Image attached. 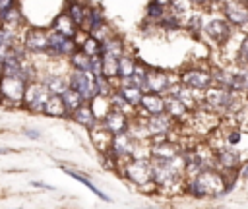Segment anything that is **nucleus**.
<instances>
[{"mask_svg":"<svg viewBox=\"0 0 248 209\" xmlns=\"http://www.w3.org/2000/svg\"><path fill=\"white\" fill-rule=\"evenodd\" d=\"M188 192L196 197H217L225 192V178L211 168H203L194 176Z\"/></svg>","mask_w":248,"mask_h":209,"instance_id":"f257e3e1","label":"nucleus"},{"mask_svg":"<svg viewBox=\"0 0 248 209\" xmlns=\"http://www.w3.org/2000/svg\"><path fill=\"white\" fill-rule=\"evenodd\" d=\"M85 54H89V56H97V54H101V41H97L95 37H87L83 43H81V46H79Z\"/></svg>","mask_w":248,"mask_h":209,"instance_id":"72a5a7b5","label":"nucleus"},{"mask_svg":"<svg viewBox=\"0 0 248 209\" xmlns=\"http://www.w3.org/2000/svg\"><path fill=\"white\" fill-rule=\"evenodd\" d=\"M155 4H159V6H163V8H169V4H170V0H153Z\"/></svg>","mask_w":248,"mask_h":209,"instance_id":"c03bdc74","label":"nucleus"},{"mask_svg":"<svg viewBox=\"0 0 248 209\" xmlns=\"http://www.w3.org/2000/svg\"><path fill=\"white\" fill-rule=\"evenodd\" d=\"M41 81L45 83V87L48 89L50 95H62L70 87L68 75H62V74H46Z\"/></svg>","mask_w":248,"mask_h":209,"instance_id":"aec40b11","label":"nucleus"},{"mask_svg":"<svg viewBox=\"0 0 248 209\" xmlns=\"http://www.w3.org/2000/svg\"><path fill=\"white\" fill-rule=\"evenodd\" d=\"M78 48L74 37H66L54 29L48 31V48H46V56L50 58H62V56H70L74 50Z\"/></svg>","mask_w":248,"mask_h":209,"instance_id":"0eeeda50","label":"nucleus"},{"mask_svg":"<svg viewBox=\"0 0 248 209\" xmlns=\"http://www.w3.org/2000/svg\"><path fill=\"white\" fill-rule=\"evenodd\" d=\"M134 68H136V62L130 58V56H120L118 58V75L124 79V77H130L134 74Z\"/></svg>","mask_w":248,"mask_h":209,"instance_id":"473e14b6","label":"nucleus"},{"mask_svg":"<svg viewBox=\"0 0 248 209\" xmlns=\"http://www.w3.org/2000/svg\"><path fill=\"white\" fill-rule=\"evenodd\" d=\"M134 149H136V141H134L132 134L130 132H120V134L112 135L108 153L116 159H124V157H134Z\"/></svg>","mask_w":248,"mask_h":209,"instance_id":"9b49d317","label":"nucleus"},{"mask_svg":"<svg viewBox=\"0 0 248 209\" xmlns=\"http://www.w3.org/2000/svg\"><path fill=\"white\" fill-rule=\"evenodd\" d=\"M205 104L211 110H219V112H234L240 108V101H238V91L227 89L223 85L217 87H207L205 89Z\"/></svg>","mask_w":248,"mask_h":209,"instance_id":"7ed1b4c3","label":"nucleus"},{"mask_svg":"<svg viewBox=\"0 0 248 209\" xmlns=\"http://www.w3.org/2000/svg\"><path fill=\"white\" fill-rule=\"evenodd\" d=\"M180 155V149L176 143H172L170 139L167 137H161L153 143L151 147V157L153 159H161V161H169V159H174Z\"/></svg>","mask_w":248,"mask_h":209,"instance_id":"dca6fc26","label":"nucleus"},{"mask_svg":"<svg viewBox=\"0 0 248 209\" xmlns=\"http://www.w3.org/2000/svg\"><path fill=\"white\" fill-rule=\"evenodd\" d=\"M8 153H12L10 147H0V155H8Z\"/></svg>","mask_w":248,"mask_h":209,"instance_id":"a18cd8bd","label":"nucleus"},{"mask_svg":"<svg viewBox=\"0 0 248 209\" xmlns=\"http://www.w3.org/2000/svg\"><path fill=\"white\" fill-rule=\"evenodd\" d=\"M48 97H50V93L43 81H39V79L29 81L25 85V93H23V108H27L31 112H43Z\"/></svg>","mask_w":248,"mask_h":209,"instance_id":"423d86ee","label":"nucleus"},{"mask_svg":"<svg viewBox=\"0 0 248 209\" xmlns=\"http://www.w3.org/2000/svg\"><path fill=\"white\" fill-rule=\"evenodd\" d=\"M52 29L58 31V33H62V35H66V37H76V33H78V25L74 23V19L66 12H62V14H58L54 17Z\"/></svg>","mask_w":248,"mask_h":209,"instance_id":"4be33fe9","label":"nucleus"},{"mask_svg":"<svg viewBox=\"0 0 248 209\" xmlns=\"http://www.w3.org/2000/svg\"><path fill=\"white\" fill-rule=\"evenodd\" d=\"M23 21H25V19H23V14L19 12L17 4L0 14V25L8 27V29H12V31H17V29L23 25Z\"/></svg>","mask_w":248,"mask_h":209,"instance_id":"412c9836","label":"nucleus"},{"mask_svg":"<svg viewBox=\"0 0 248 209\" xmlns=\"http://www.w3.org/2000/svg\"><path fill=\"white\" fill-rule=\"evenodd\" d=\"M165 112L170 114L174 120H180V118H184V116L188 114V108H186L174 95H170V97L165 99Z\"/></svg>","mask_w":248,"mask_h":209,"instance_id":"bb28decb","label":"nucleus"},{"mask_svg":"<svg viewBox=\"0 0 248 209\" xmlns=\"http://www.w3.org/2000/svg\"><path fill=\"white\" fill-rule=\"evenodd\" d=\"M151 166H153V184H159V186H172V184L180 182V178L186 170L184 155H178L169 161L155 159L151 163Z\"/></svg>","mask_w":248,"mask_h":209,"instance_id":"f03ea898","label":"nucleus"},{"mask_svg":"<svg viewBox=\"0 0 248 209\" xmlns=\"http://www.w3.org/2000/svg\"><path fill=\"white\" fill-rule=\"evenodd\" d=\"M21 43H23V46H25L27 52L45 54L46 48H48V31L46 29H41V27H29L23 33Z\"/></svg>","mask_w":248,"mask_h":209,"instance_id":"1a4fd4ad","label":"nucleus"},{"mask_svg":"<svg viewBox=\"0 0 248 209\" xmlns=\"http://www.w3.org/2000/svg\"><path fill=\"white\" fill-rule=\"evenodd\" d=\"M165 10H167V8H163V6L155 4V2H151V4L147 6V17H151V19H159V17L165 14Z\"/></svg>","mask_w":248,"mask_h":209,"instance_id":"e433bc0d","label":"nucleus"},{"mask_svg":"<svg viewBox=\"0 0 248 209\" xmlns=\"http://www.w3.org/2000/svg\"><path fill=\"white\" fill-rule=\"evenodd\" d=\"M64 170H66L70 176H74L76 180H79L81 184H85V186H87V188H89L93 194H97L101 199H108V195H107V194H103V192H101V190H99V188H97V186H95V184H93V182H91L87 176H83V174H79V172H76V170H70V168H64Z\"/></svg>","mask_w":248,"mask_h":209,"instance_id":"2f4dec72","label":"nucleus"},{"mask_svg":"<svg viewBox=\"0 0 248 209\" xmlns=\"http://www.w3.org/2000/svg\"><path fill=\"white\" fill-rule=\"evenodd\" d=\"M172 116L167 112H159V114H149L145 126H147V134L151 137H167L170 128H172Z\"/></svg>","mask_w":248,"mask_h":209,"instance_id":"f8f14e48","label":"nucleus"},{"mask_svg":"<svg viewBox=\"0 0 248 209\" xmlns=\"http://www.w3.org/2000/svg\"><path fill=\"white\" fill-rule=\"evenodd\" d=\"M170 85L172 79L165 70H147V91L163 95L170 89Z\"/></svg>","mask_w":248,"mask_h":209,"instance_id":"2eb2a0df","label":"nucleus"},{"mask_svg":"<svg viewBox=\"0 0 248 209\" xmlns=\"http://www.w3.org/2000/svg\"><path fill=\"white\" fill-rule=\"evenodd\" d=\"M25 81L19 75H2L0 77V95L2 103H8L10 106H23V93H25Z\"/></svg>","mask_w":248,"mask_h":209,"instance_id":"20e7f679","label":"nucleus"},{"mask_svg":"<svg viewBox=\"0 0 248 209\" xmlns=\"http://www.w3.org/2000/svg\"><path fill=\"white\" fill-rule=\"evenodd\" d=\"M72 19H74V23L78 25V27H81L83 25V21H85V17H87V6H83L81 2H78V0H72V2H68V6H66V10H64Z\"/></svg>","mask_w":248,"mask_h":209,"instance_id":"393cba45","label":"nucleus"},{"mask_svg":"<svg viewBox=\"0 0 248 209\" xmlns=\"http://www.w3.org/2000/svg\"><path fill=\"white\" fill-rule=\"evenodd\" d=\"M190 4H192V6L202 8V6H207V4H209V0H190Z\"/></svg>","mask_w":248,"mask_h":209,"instance_id":"37998d69","label":"nucleus"},{"mask_svg":"<svg viewBox=\"0 0 248 209\" xmlns=\"http://www.w3.org/2000/svg\"><path fill=\"white\" fill-rule=\"evenodd\" d=\"M16 4H17L16 0H0V14H2V12H6L8 8L16 6Z\"/></svg>","mask_w":248,"mask_h":209,"instance_id":"79ce46f5","label":"nucleus"},{"mask_svg":"<svg viewBox=\"0 0 248 209\" xmlns=\"http://www.w3.org/2000/svg\"><path fill=\"white\" fill-rule=\"evenodd\" d=\"M23 134H25L29 139H39V137H41V132H39V130H33V128H23Z\"/></svg>","mask_w":248,"mask_h":209,"instance_id":"a19ab883","label":"nucleus"},{"mask_svg":"<svg viewBox=\"0 0 248 209\" xmlns=\"http://www.w3.org/2000/svg\"><path fill=\"white\" fill-rule=\"evenodd\" d=\"M89 33H91V37H95L97 41H101V43H103L105 39H108V37H110V27H108V23L101 21V23H99V25H95Z\"/></svg>","mask_w":248,"mask_h":209,"instance_id":"f704fd0d","label":"nucleus"},{"mask_svg":"<svg viewBox=\"0 0 248 209\" xmlns=\"http://www.w3.org/2000/svg\"><path fill=\"white\" fill-rule=\"evenodd\" d=\"M60 97H62V101H64V104H66V108H68V112H70V114H72L78 106H81L83 103H87V101H85V99H83V97H81L74 87H68Z\"/></svg>","mask_w":248,"mask_h":209,"instance_id":"c85d7f7f","label":"nucleus"},{"mask_svg":"<svg viewBox=\"0 0 248 209\" xmlns=\"http://www.w3.org/2000/svg\"><path fill=\"white\" fill-rule=\"evenodd\" d=\"M4 75V68H2V58H0V77Z\"/></svg>","mask_w":248,"mask_h":209,"instance_id":"49530a36","label":"nucleus"},{"mask_svg":"<svg viewBox=\"0 0 248 209\" xmlns=\"http://www.w3.org/2000/svg\"><path fill=\"white\" fill-rule=\"evenodd\" d=\"M225 15L232 25H248V4L244 0H227Z\"/></svg>","mask_w":248,"mask_h":209,"instance_id":"4468645a","label":"nucleus"},{"mask_svg":"<svg viewBox=\"0 0 248 209\" xmlns=\"http://www.w3.org/2000/svg\"><path fill=\"white\" fill-rule=\"evenodd\" d=\"M215 157H217V163H219L223 168H229V170L236 168V166H238V163H240L238 151H234L231 145H229V147H225V149H219V153H217Z\"/></svg>","mask_w":248,"mask_h":209,"instance_id":"b1692460","label":"nucleus"},{"mask_svg":"<svg viewBox=\"0 0 248 209\" xmlns=\"http://www.w3.org/2000/svg\"><path fill=\"white\" fill-rule=\"evenodd\" d=\"M0 103H2V95H0Z\"/></svg>","mask_w":248,"mask_h":209,"instance_id":"de8ad7c7","label":"nucleus"},{"mask_svg":"<svg viewBox=\"0 0 248 209\" xmlns=\"http://www.w3.org/2000/svg\"><path fill=\"white\" fill-rule=\"evenodd\" d=\"M101 54H112V56L120 58L124 54V43L116 37H108L101 43Z\"/></svg>","mask_w":248,"mask_h":209,"instance_id":"c756f323","label":"nucleus"},{"mask_svg":"<svg viewBox=\"0 0 248 209\" xmlns=\"http://www.w3.org/2000/svg\"><path fill=\"white\" fill-rule=\"evenodd\" d=\"M70 66H72L74 70L91 72V56H89V54H85L81 48H79V50L76 48V50L70 54Z\"/></svg>","mask_w":248,"mask_h":209,"instance_id":"cd10ccee","label":"nucleus"},{"mask_svg":"<svg viewBox=\"0 0 248 209\" xmlns=\"http://www.w3.org/2000/svg\"><path fill=\"white\" fill-rule=\"evenodd\" d=\"M72 120H76L78 124H81V126H85V128H93L95 124H99L97 122V114H95V110H93V106L91 104H87V103H83L81 106H78L72 114Z\"/></svg>","mask_w":248,"mask_h":209,"instance_id":"6ab92c4d","label":"nucleus"},{"mask_svg":"<svg viewBox=\"0 0 248 209\" xmlns=\"http://www.w3.org/2000/svg\"><path fill=\"white\" fill-rule=\"evenodd\" d=\"M118 91H120V95L130 103V106H138L140 101H141V95H143V91H141L140 87H136V85H132V83H124V81L120 83Z\"/></svg>","mask_w":248,"mask_h":209,"instance_id":"a878e982","label":"nucleus"},{"mask_svg":"<svg viewBox=\"0 0 248 209\" xmlns=\"http://www.w3.org/2000/svg\"><path fill=\"white\" fill-rule=\"evenodd\" d=\"M101 70H103V75L107 77H116L118 75V58L112 56V54H101Z\"/></svg>","mask_w":248,"mask_h":209,"instance_id":"7c9ffc66","label":"nucleus"},{"mask_svg":"<svg viewBox=\"0 0 248 209\" xmlns=\"http://www.w3.org/2000/svg\"><path fill=\"white\" fill-rule=\"evenodd\" d=\"M43 114L46 116H56V118H62V116H70L64 101L60 95H50L45 103V108H43Z\"/></svg>","mask_w":248,"mask_h":209,"instance_id":"5701e85b","label":"nucleus"},{"mask_svg":"<svg viewBox=\"0 0 248 209\" xmlns=\"http://www.w3.org/2000/svg\"><path fill=\"white\" fill-rule=\"evenodd\" d=\"M112 135L114 134H120V132H128V126H130V122H128V116H126V112L124 110H120V108H110V110H107V114L103 116V122H101Z\"/></svg>","mask_w":248,"mask_h":209,"instance_id":"ddd939ff","label":"nucleus"},{"mask_svg":"<svg viewBox=\"0 0 248 209\" xmlns=\"http://www.w3.org/2000/svg\"><path fill=\"white\" fill-rule=\"evenodd\" d=\"M202 25H203V17L200 14L192 15L190 21H188V27H192V29H202Z\"/></svg>","mask_w":248,"mask_h":209,"instance_id":"58836bf2","label":"nucleus"},{"mask_svg":"<svg viewBox=\"0 0 248 209\" xmlns=\"http://www.w3.org/2000/svg\"><path fill=\"white\" fill-rule=\"evenodd\" d=\"M238 58H240V62H242V66H246L248 68V37L242 41V45H240V50H238Z\"/></svg>","mask_w":248,"mask_h":209,"instance_id":"4c0bfd02","label":"nucleus"},{"mask_svg":"<svg viewBox=\"0 0 248 209\" xmlns=\"http://www.w3.org/2000/svg\"><path fill=\"white\" fill-rule=\"evenodd\" d=\"M140 106H141L147 114H159V112H165V99H163L159 93L145 91V93L141 95Z\"/></svg>","mask_w":248,"mask_h":209,"instance_id":"a211bd4d","label":"nucleus"},{"mask_svg":"<svg viewBox=\"0 0 248 209\" xmlns=\"http://www.w3.org/2000/svg\"><path fill=\"white\" fill-rule=\"evenodd\" d=\"M240 139H242V135H240V132H231L229 135H227V143L232 147V145H238L240 143Z\"/></svg>","mask_w":248,"mask_h":209,"instance_id":"ea45409f","label":"nucleus"},{"mask_svg":"<svg viewBox=\"0 0 248 209\" xmlns=\"http://www.w3.org/2000/svg\"><path fill=\"white\" fill-rule=\"evenodd\" d=\"M126 176L134 182V184H138V186H143V184H149V182H153V166H151V163L147 161V159H138V157H134V161H130L128 164H126Z\"/></svg>","mask_w":248,"mask_h":209,"instance_id":"6e6552de","label":"nucleus"},{"mask_svg":"<svg viewBox=\"0 0 248 209\" xmlns=\"http://www.w3.org/2000/svg\"><path fill=\"white\" fill-rule=\"evenodd\" d=\"M180 81L186 85V87H192L196 91H205L211 83H213V74H209L207 70H202V68H188L180 74Z\"/></svg>","mask_w":248,"mask_h":209,"instance_id":"9d476101","label":"nucleus"},{"mask_svg":"<svg viewBox=\"0 0 248 209\" xmlns=\"http://www.w3.org/2000/svg\"><path fill=\"white\" fill-rule=\"evenodd\" d=\"M205 33L215 41V43H225L231 37V23L225 19H211L205 25Z\"/></svg>","mask_w":248,"mask_h":209,"instance_id":"f3484780","label":"nucleus"},{"mask_svg":"<svg viewBox=\"0 0 248 209\" xmlns=\"http://www.w3.org/2000/svg\"><path fill=\"white\" fill-rule=\"evenodd\" d=\"M169 8H170V12L174 14V15H186L188 14V10H190V0H170V4H169Z\"/></svg>","mask_w":248,"mask_h":209,"instance_id":"c9c22d12","label":"nucleus"},{"mask_svg":"<svg viewBox=\"0 0 248 209\" xmlns=\"http://www.w3.org/2000/svg\"><path fill=\"white\" fill-rule=\"evenodd\" d=\"M68 83H70V87H74L87 103H91V101L99 95L97 83H95V77H93L91 72H83V70H74V68H72V72L68 74Z\"/></svg>","mask_w":248,"mask_h":209,"instance_id":"39448f33","label":"nucleus"}]
</instances>
